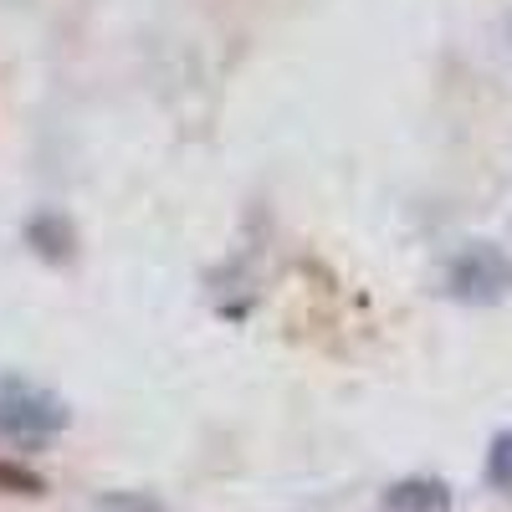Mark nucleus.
Masks as SVG:
<instances>
[{
  "label": "nucleus",
  "mask_w": 512,
  "mask_h": 512,
  "mask_svg": "<svg viewBox=\"0 0 512 512\" xmlns=\"http://www.w3.org/2000/svg\"><path fill=\"white\" fill-rule=\"evenodd\" d=\"M67 425V405L31 379H0V441L41 446Z\"/></svg>",
  "instance_id": "nucleus-1"
},
{
  "label": "nucleus",
  "mask_w": 512,
  "mask_h": 512,
  "mask_svg": "<svg viewBox=\"0 0 512 512\" xmlns=\"http://www.w3.org/2000/svg\"><path fill=\"white\" fill-rule=\"evenodd\" d=\"M502 282H507V267H502V256L487 251V246H472L451 267V292L456 297H497Z\"/></svg>",
  "instance_id": "nucleus-2"
},
{
  "label": "nucleus",
  "mask_w": 512,
  "mask_h": 512,
  "mask_svg": "<svg viewBox=\"0 0 512 512\" xmlns=\"http://www.w3.org/2000/svg\"><path fill=\"white\" fill-rule=\"evenodd\" d=\"M384 507H390V512H441L446 507V487L441 482H425V477H410V482L390 487Z\"/></svg>",
  "instance_id": "nucleus-3"
},
{
  "label": "nucleus",
  "mask_w": 512,
  "mask_h": 512,
  "mask_svg": "<svg viewBox=\"0 0 512 512\" xmlns=\"http://www.w3.org/2000/svg\"><path fill=\"white\" fill-rule=\"evenodd\" d=\"M487 482L492 487H502V492H512V425L492 441V451H487Z\"/></svg>",
  "instance_id": "nucleus-4"
},
{
  "label": "nucleus",
  "mask_w": 512,
  "mask_h": 512,
  "mask_svg": "<svg viewBox=\"0 0 512 512\" xmlns=\"http://www.w3.org/2000/svg\"><path fill=\"white\" fill-rule=\"evenodd\" d=\"M0 492H41V477L21 472V466H11V461H0Z\"/></svg>",
  "instance_id": "nucleus-5"
}]
</instances>
